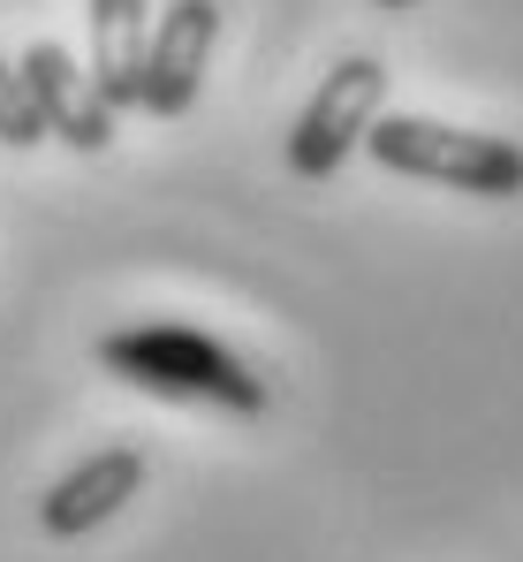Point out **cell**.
<instances>
[{
  "mask_svg": "<svg viewBox=\"0 0 523 562\" xmlns=\"http://www.w3.org/2000/svg\"><path fill=\"white\" fill-rule=\"evenodd\" d=\"M99 366L122 380V387L160 395V403H213V411H236V418H259L265 411V380L236 350H220L213 335L174 327V319L106 335L99 342Z\"/></svg>",
  "mask_w": 523,
  "mask_h": 562,
  "instance_id": "6da1fadb",
  "label": "cell"
},
{
  "mask_svg": "<svg viewBox=\"0 0 523 562\" xmlns=\"http://www.w3.org/2000/svg\"><path fill=\"white\" fill-rule=\"evenodd\" d=\"M364 153L410 183H440L463 198H523V145L493 130H455L433 114H379L364 130Z\"/></svg>",
  "mask_w": 523,
  "mask_h": 562,
  "instance_id": "7a4b0ae2",
  "label": "cell"
},
{
  "mask_svg": "<svg viewBox=\"0 0 523 562\" xmlns=\"http://www.w3.org/2000/svg\"><path fill=\"white\" fill-rule=\"evenodd\" d=\"M379 114H387V69H379L372 54L334 61V69L319 77V92L304 99L296 130H288V168H296L304 183H327L349 153L364 145V130H372Z\"/></svg>",
  "mask_w": 523,
  "mask_h": 562,
  "instance_id": "3957f363",
  "label": "cell"
},
{
  "mask_svg": "<svg viewBox=\"0 0 523 562\" xmlns=\"http://www.w3.org/2000/svg\"><path fill=\"white\" fill-rule=\"evenodd\" d=\"M220 46V0H168V15L152 23L145 38V85H137V106L160 114V122H182L197 92H205V61Z\"/></svg>",
  "mask_w": 523,
  "mask_h": 562,
  "instance_id": "277c9868",
  "label": "cell"
},
{
  "mask_svg": "<svg viewBox=\"0 0 523 562\" xmlns=\"http://www.w3.org/2000/svg\"><path fill=\"white\" fill-rule=\"evenodd\" d=\"M15 69H23V92H31V114H38L46 137H61L69 153H106L114 145V114H106V99L91 85V69L61 38H38Z\"/></svg>",
  "mask_w": 523,
  "mask_h": 562,
  "instance_id": "5b68a950",
  "label": "cell"
},
{
  "mask_svg": "<svg viewBox=\"0 0 523 562\" xmlns=\"http://www.w3.org/2000/svg\"><path fill=\"white\" fill-rule=\"evenodd\" d=\"M137 486H145V457H137V449H91L84 464H69L46 486L38 525H46L54 540H84V532L114 525V517L129 509Z\"/></svg>",
  "mask_w": 523,
  "mask_h": 562,
  "instance_id": "8992f818",
  "label": "cell"
},
{
  "mask_svg": "<svg viewBox=\"0 0 523 562\" xmlns=\"http://www.w3.org/2000/svg\"><path fill=\"white\" fill-rule=\"evenodd\" d=\"M91 15V85L106 99V114L137 106L145 85V38H152V0H84Z\"/></svg>",
  "mask_w": 523,
  "mask_h": 562,
  "instance_id": "52a82bcc",
  "label": "cell"
},
{
  "mask_svg": "<svg viewBox=\"0 0 523 562\" xmlns=\"http://www.w3.org/2000/svg\"><path fill=\"white\" fill-rule=\"evenodd\" d=\"M46 130H38V114H31V92H23V69L0 54V145L8 153H31Z\"/></svg>",
  "mask_w": 523,
  "mask_h": 562,
  "instance_id": "ba28073f",
  "label": "cell"
},
{
  "mask_svg": "<svg viewBox=\"0 0 523 562\" xmlns=\"http://www.w3.org/2000/svg\"><path fill=\"white\" fill-rule=\"evenodd\" d=\"M372 8H418V0H372Z\"/></svg>",
  "mask_w": 523,
  "mask_h": 562,
  "instance_id": "9c48e42d",
  "label": "cell"
}]
</instances>
